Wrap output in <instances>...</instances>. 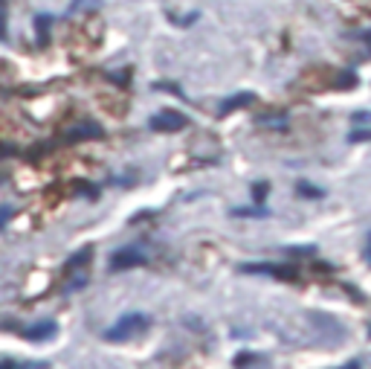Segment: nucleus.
Listing matches in <instances>:
<instances>
[{
	"mask_svg": "<svg viewBox=\"0 0 371 369\" xmlns=\"http://www.w3.org/2000/svg\"><path fill=\"white\" fill-rule=\"evenodd\" d=\"M145 326H148V317H145V314H125L113 329L105 332V340H108V343H125V340H131L134 334H139Z\"/></svg>",
	"mask_w": 371,
	"mask_h": 369,
	"instance_id": "obj_1",
	"label": "nucleus"
},
{
	"mask_svg": "<svg viewBox=\"0 0 371 369\" xmlns=\"http://www.w3.org/2000/svg\"><path fill=\"white\" fill-rule=\"evenodd\" d=\"M151 131H163V134H175V131H183L186 128V114L175 111V108H163L160 114L151 116Z\"/></svg>",
	"mask_w": 371,
	"mask_h": 369,
	"instance_id": "obj_2",
	"label": "nucleus"
},
{
	"mask_svg": "<svg viewBox=\"0 0 371 369\" xmlns=\"http://www.w3.org/2000/svg\"><path fill=\"white\" fill-rule=\"evenodd\" d=\"M102 134H105L102 126H96L93 119H82V122H76V126H70L64 131V140L76 143V140H93V137H102Z\"/></svg>",
	"mask_w": 371,
	"mask_h": 369,
	"instance_id": "obj_3",
	"label": "nucleus"
},
{
	"mask_svg": "<svg viewBox=\"0 0 371 369\" xmlns=\"http://www.w3.org/2000/svg\"><path fill=\"white\" fill-rule=\"evenodd\" d=\"M139 265H145V256H142V250H137V248L116 250V253L111 256V270H128V267H139Z\"/></svg>",
	"mask_w": 371,
	"mask_h": 369,
	"instance_id": "obj_4",
	"label": "nucleus"
},
{
	"mask_svg": "<svg viewBox=\"0 0 371 369\" xmlns=\"http://www.w3.org/2000/svg\"><path fill=\"white\" fill-rule=\"evenodd\" d=\"M241 270L244 274H270V277H279V279H293L296 277L293 267H279V265H244Z\"/></svg>",
	"mask_w": 371,
	"mask_h": 369,
	"instance_id": "obj_5",
	"label": "nucleus"
},
{
	"mask_svg": "<svg viewBox=\"0 0 371 369\" xmlns=\"http://www.w3.org/2000/svg\"><path fill=\"white\" fill-rule=\"evenodd\" d=\"M56 323L53 320H44V323H35V326H30V329H23V337L27 340H46V337H53L56 334Z\"/></svg>",
	"mask_w": 371,
	"mask_h": 369,
	"instance_id": "obj_6",
	"label": "nucleus"
},
{
	"mask_svg": "<svg viewBox=\"0 0 371 369\" xmlns=\"http://www.w3.org/2000/svg\"><path fill=\"white\" fill-rule=\"evenodd\" d=\"M256 99L253 93H238V96H229V99H224V105H220V114H229V111H238V108H246Z\"/></svg>",
	"mask_w": 371,
	"mask_h": 369,
	"instance_id": "obj_7",
	"label": "nucleus"
},
{
	"mask_svg": "<svg viewBox=\"0 0 371 369\" xmlns=\"http://www.w3.org/2000/svg\"><path fill=\"white\" fill-rule=\"evenodd\" d=\"M49 23H53V20H49L46 15H38V18H35V30H38V44H41V47L49 41Z\"/></svg>",
	"mask_w": 371,
	"mask_h": 369,
	"instance_id": "obj_8",
	"label": "nucleus"
},
{
	"mask_svg": "<svg viewBox=\"0 0 371 369\" xmlns=\"http://www.w3.org/2000/svg\"><path fill=\"white\" fill-rule=\"evenodd\" d=\"M93 256V248H82L76 256H70V262H67V270H76V267H82V265H87V259Z\"/></svg>",
	"mask_w": 371,
	"mask_h": 369,
	"instance_id": "obj_9",
	"label": "nucleus"
},
{
	"mask_svg": "<svg viewBox=\"0 0 371 369\" xmlns=\"http://www.w3.org/2000/svg\"><path fill=\"white\" fill-rule=\"evenodd\" d=\"M299 195L302 198H322V189H316L310 183H299Z\"/></svg>",
	"mask_w": 371,
	"mask_h": 369,
	"instance_id": "obj_10",
	"label": "nucleus"
},
{
	"mask_svg": "<svg viewBox=\"0 0 371 369\" xmlns=\"http://www.w3.org/2000/svg\"><path fill=\"white\" fill-rule=\"evenodd\" d=\"M12 215H15V210H12V207H0V230H4V227L9 224Z\"/></svg>",
	"mask_w": 371,
	"mask_h": 369,
	"instance_id": "obj_11",
	"label": "nucleus"
},
{
	"mask_svg": "<svg viewBox=\"0 0 371 369\" xmlns=\"http://www.w3.org/2000/svg\"><path fill=\"white\" fill-rule=\"evenodd\" d=\"M354 73H342V76L337 79V87H354Z\"/></svg>",
	"mask_w": 371,
	"mask_h": 369,
	"instance_id": "obj_12",
	"label": "nucleus"
},
{
	"mask_svg": "<svg viewBox=\"0 0 371 369\" xmlns=\"http://www.w3.org/2000/svg\"><path fill=\"white\" fill-rule=\"evenodd\" d=\"M258 361H261L258 355H238V358H235V366H244V363H258Z\"/></svg>",
	"mask_w": 371,
	"mask_h": 369,
	"instance_id": "obj_13",
	"label": "nucleus"
},
{
	"mask_svg": "<svg viewBox=\"0 0 371 369\" xmlns=\"http://www.w3.org/2000/svg\"><path fill=\"white\" fill-rule=\"evenodd\" d=\"M264 195H267V183H256V186H253V198H256V201H261Z\"/></svg>",
	"mask_w": 371,
	"mask_h": 369,
	"instance_id": "obj_14",
	"label": "nucleus"
},
{
	"mask_svg": "<svg viewBox=\"0 0 371 369\" xmlns=\"http://www.w3.org/2000/svg\"><path fill=\"white\" fill-rule=\"evenodd\" d=\"M232 215H267V210H261V207L258 210H235Z\"/></svg>",
	"mask_w": 371,
	"mask_h": 369,
	"instance_id": "obj_15",
	"label": "nucleus"
},
{
	"mask_svg": "<svg viewBox=\"0 0 371 369\" xmlns=\"http://www.w3.org/2000/svg\"><path fill=\"white\" fill-rule=\"evenodd\" d=\"M4 38H6V20L0 18V41H4Z\"/></svg>",
	"mask_w": 371,
	"mask_h": 369,
	"instance_id": "obj_16",
	"label": "nucleus"
},
{
	"mask_svg": "<svg viewBox=\"0 0 371 369\" xmlns=\"http://www.w3.org/2000/svg\"><path fill=\"white\" fill-rule=\"evenodd\" d=\"M354 119H357V122H371V114H357Z\"/></svg>",
	"mask_w": 371,
	"mask_h": 369,
	"instance_id": "obj_17",
	"label": "nucleus"
},
{
	"mask_svg": "<svg viewBox=\"0 0 371 369\" xmlns=\"http://www.w3.org/2000/svg\"><path fill=\"white\" fill-rule=\"evenodd\" d=\"M360 38H363V41H365V44H368V47H371V30H365V32H363V35H360Z\"/></svg>",
	"mask_w": 371,
	"mask_h": 369,
	"instance_id": "obj_18",
	"label": "nucleus"
},
{
	"mask_svg": "<svg viewBox=\"0 0 371 369\" xmlns=\"http://www.w3.org/2000/svg\"><path fill=\"white\" fill-rule=\"evenodd\" d=\"M0 18H6V0H0Z\"/></svg>",
	"mask_w": 371,
	"mask_h": 369,
	"instance_id": "obj_19",
	"label": "nucleus"
},
{
	"mask_svg": "<svg viewBox=\"0 0 371 369\" xmlns=\"http://www.w3.org/2000/svg\"><path fill=\"white\" fill-rule=\"evenodd\" d=\"M368 256H371V244H368Z\"/></svg>",
	"mask_w": 371,
	"mask_h": 369,
	"instance_id": "obj_20",
	"label": "nucleus"
},
{
	"mask_svg": "<svg viewBox=\"0 0 371 369\" xmlns=\"http://www.w3.org/2000/svg\"><path fill=\"white\" fill-rule=\"evenodd\" d=\"M0 183H4V178H0Z\"/></svg>",
	"mask_w": 371,
	"mask_h": 369,
	"instance_id": "obj_21",
	"label": "nucleus"
}]
</instances>
